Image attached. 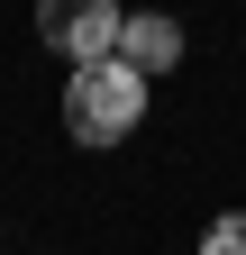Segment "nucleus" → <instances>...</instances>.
Listing matches in <instances>:
<instances>
[{
  "mask_svg": "<svg viewBox=\"0 0 246 255\" xmlns=\"http://www.w3.org/2000/svg\"><path fill=\"white\" fill-rule=\"evenodd\" d=\"M64 119H73L82 146H119V137L146 119V82L128 73V64H82L73 91H64Z\"/></svg>",
  "mask_w": 246,
  "mask_h": 255,
  "instance_id": "1",
  "label": "nucleus"
},
{
  "mask_svg": "<svg viewBox=\"0 0 246 255\" xmlns=\"http://www.w3.org/2000/svg\"><path fill=\"white\" fill-rule=\"evenodd\" d=\"M173 55H182V27H173V18H119L110 64H128L137 82H146V73H173Z\"/></svg>",
  "mask_w": 246,
  "mask_h": 255,
  "instance_id": "3",
  "label": "nucleus"
},
{
  "mask_svg": "<svg viewBox=\"0 0 246 255\" xmlns=\"http://www.w3.org/2000/svg\"><path fill=\"white\" fill-rule=\"evenodd\" d=\"M37 37L64 46L73 73H82V64H110V46H119V9H101V0H55V9L37 18Z\"/></svg>",
  "mask_w": 246,
  "mask_h": 255,
  "instance_id": "2",
  "label": "nucleus"
},
{
  "mask_svg": "<svg viewBox=\"0 0 246 255\" xmlns=\"http://www.w3.org/2000/svg\"><path fill=\"white\" fill-rule=\"evenodd\" d=\"M201 255H246V219L228 210V219H210V237H201Z\"/></svg>",
  "mask_w": 246,
  "mask_h": 255,
  "instance_id": "4",
  "label": "nucleus"
}]
</instances>
